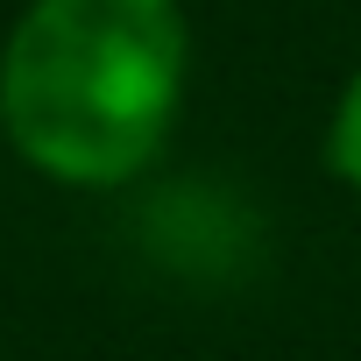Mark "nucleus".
<instances>
[{"mask_svg":"<svg viewBox=\"0 0 361 361\" xmlns=\"http://www.w3.org/2000/svg\"><path fill=\"white\" fill-rule=\"evenodd\" d=\"M192 99L185 0H29L0 36V135L64 192H121Z\"/></svg>","mask_w":361,"mask_h":361,"instance_id":"f257e3e1","label":"nucleus"},{"mask_svg":"<svg viewBox=\"0 0 361 361\" xmlns=\"http://www.w3.org/2000/svg\"><path fill=\"white\" fill-rule=\"evenodd\" d=\"M326 170H333V185H347L361 199V64L333 92V114H326Z\"/></svg>","mask_w":361,"mask_h":361,"instance_id":"f03ea898","label":"nucleus"}]
</instances>
